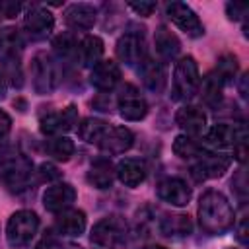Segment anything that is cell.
I'll list each match as a JSON object with an SVG mask.
<instances>
[{
	"mask_svg": "<svg viewBox=\"0 0 249 249\" xmlns=\"http://www.w3.org/2000/svg\"><path fill=\"white\" fill-rule=\"evenodd\" d=\"M58 249H82V247L76 245V243H64V245H60Z\"/></svg>",
	"mask_w": 249,
	"mask_h": 249,
	"instance_id": "44",
	"label": "cell"
},
{
	"mask_svg": "<svg viewBox=\"0 0 249 249\" xmlns=\"http://www.w3.org/2000/svg\"><path fill=\"white\" fill-rule=\"evenodd\" d=\"M78 124V109L76 105H68L62 111H53L41 119V132L49 136H62Z\"/></svg>",
	"mask_w": 249,
	"mask_h": 249,
	"instance_id": "12",
	"label": "cell"
},
{
	"mask_svg": "<svg viewBox=\"0 0 249 249\" xmlns=\"http://www.w3.org/2000/svg\"><path fill=\"white\" fill-rule=\"evenodd\" d=\"M23 39L16 27H6L0 31V54H21Z\"/></svg>",
	"mask_w": 249,
	"mask_h": 249,
	"instance_id": "33",
	"label": "cell"
},
{
	"mask_svg": "<svg viewBox=\"0 0 249 249\" xmlns=\"http://www.w3.org/2000/svg\"><path fill=\"white\" fill-rule=\"evenodd\" d=\"M156 195L163 202H169L173 206H187L191 196H193V191H191V187L183 179H179V177H165V179H161L156 185Z\"/></svg>",
	"mask_w": 249,
	"mask_h": 249,
	"instance_id": "13",
	"label": "cell"
},
{
	"mask_svg": "<svg viewBox=\"0 0 249 249\" xmlns=\"http://www.w3.org/2000/svg\"><path fill=\"white\" fill-rule=\"evenodd\" d=\"M231 160L226 154H208L204 152L202 156H198L191 167V173L196 181H206V179H214L224 175V171H228Z\"/></svg>",
	"mask_w": 249,
	"mask_h": 249,
	"instance_id": "9",
	"label": "cell"
},
{
	"mask_svg": "<svg viewBox=\"0 0 249 249\" xmlns=\"http://www.w3.org/2000/svg\"><path fill=\"white\" fill-rule=\"evenodd\" d=\"M237 239L245 245L247 243V222L245 220H241V224H239V230H237Z\"/></svg>",
	"mask_w": 249,
	"mask_h": 249,
	"instance_id": "41",
	"label": "cell"
},
{
	"mask_svg": "<svg viewBox=\"0 0 249 249\" xmlns=\"http://www.w3.org/2000/svg\"><path fill=\"white\" fill-rule=\"evenodd\" d=\"M56 230L62 235H82L86 230V214L76 208H66L56 216Z\"/></svg>",
	"mask_w": 249,
	"mask_h": 249,
	"instance_id": "22",
	"label": "cell"
},
{
	"mask_svg": "<svg viewBox=\"0 0 249 249\" xmlns=\"http://www.w3.org/2000/svg\"><path fill=\"white\" fill-rule=\"evenodd\" d=\"M128 8H130L136 16L148 18V16L154 14V10H156V2H128Z\"/></svg>",
	"mask_w": 249,
	"mask_h": 249,
	"instance_id": "36",
	"label": "cell"
},
{
	"mask_svg": "<svg viewBox=\"0 0 249 249\" xmlns=\"http://www.w3.org/2000/svg\"><path fill=\"white\" fill-rule=\"evenodd\" d=\"M107 128H109V124H107L105 121L95 119V117H88V119H84V121L78 124V134H80V138H82L84 142L97 146Z\"/></svg>",
	"mask_w": 249,
	"mask_h": 249,
	"instance_id": "27",
	"label": "cell"
},
{
	"mask_svg": "<svg viewBox=\"0 0 249 249\" xmlns=\"http://www.w3.org/2000/svg\"><path fill=\"white\" fill-rule=\"evenodd\" d=\"M237 130H239V124H228V123H218L214 126H210L204 134L206 142L214 148H230L233 146L235 142V136H237Z\"/></svg>",
	"mask_w": 249,
	"mask_h": 249,
	"instance_id": "24",
	"label": "cell"
},
{
	"mask_svg": "<svg viewBox=\"0 0 249 249\" xmlns=\"http://www.w3.org/2000/svg\"><path fill=\"white\" fill-rule=\"evenodd\" d=\"M47 152L53 156L56 161H68L74 156V142L66 136H54L47 142Z\"/></svg>",
	"mask_w": 249,
	"mask_h": 249,
	"instance_id": "32",
	"label": "cell"
},
{
	"mask_svg": "<svg viewBox=\"0 0 249 249\" xmlns=\"http://www.w3.org/2000/svg\"><path fill=\"white\" fill-rule=\"evenodd\" d=\"M37 175H39V181L45 183V181H54V179H58V177H60V171H58L53 163H41Z\"/></svg>",
	"mask_w": 249,
	"mask_h": 249,
	"instance_id": "37",
	"label": "cell"
},
{
	"mask_svg": "<svg viewBox=\"0 0 249 249\" xmlns=\"http://www.w3.org/2000/svg\"><path fill=\"white\" fill-rule=\"evenodd\" d=\"M121 82V68L115 60H99L89 74V84L99 91H111Z\"/></svg>",
	"mask_w": 249,
	"mask_h": 249,
	"instance_id": "16",
	"label": "cell"
},
{
	"mask_svg": "<svg viewBox=\"0 0 249 249\" xmlns=\"http://www.w3.org/2000/svg\"><path fill=\"white\" fill-rule=\"evenodd\" d=\"M115 53L117 58L121 62H124L126 66H138L144 58H146V49H144V37L142 33H124L123 37H119L117 45H115Z\"/></svg>",
	"mask_w": 249,
	"mask_h": 249,
	"instance_id": "11",
	"label": "cell"
},
{
	"mask_svg": "<svg viewBox=\"0 0 249 249\" xmlns=\"http://www.w3.org/2000/svg\"><path fill=\"white\" fill-rule=\"evenodd\" d=\"M54 27V18L53 14L43 8V6H31L27 12H25V18H23V29L25 33L33 39V41H41L45 37L51 35Z\"/></svg>",
	"mask_w": 249,
	"mask_h": 249,
	"instance_id": "10",
	"label": "cell"
},
{
	"mask_svg": "<svg viewBox=\"0 0 249 249\" xmlns=\"http://www.w3.org/2000/svg\"><path fill=\"white\" fill-rule=\"evenodd\" d=\"M31 80H33V88L39 95L51 93L58 86L60 72H58V66L51 54L37 53L31 58Z\"/></svg>",
	"mask_w": 249,
	"mask_h": 249,
	"instance_id": "4",
	"label": "cell"
},
{
	"mask_svg": "<svg viewBox=\"0 0 249 249\" xmlns=\"http://www.w3.org/2000/svg\"><path fill=\"white\" fill-rule=\"evenodd\" d=\"M233 187H235V191H237L241 196H245V193H247V183H245V171H243V169H239L237 177L233 179Z\"/></svg>",
	"mask_w": 249,
	"mask_h": 249,
	"instance_id": "40",
	"label": "cell"
},
{
	"mask_svg": "<svg viewBox=\"0 0 249 249\" xmlns=\"http://www.w3.org/2000/svg\"><path fill=\"white\" fill-rule=\"evenodd\" d=\"M138 72H140V78H142L144 86H146L150 91H154V93H161V91L165 89V86H167V70H165V62L146 56V58L138 64Z\"/></svg>",
	"mask_w": 249,
	"mask_h": 249,
	"instance_id": "15",
	"label": "cell"
},
{
	"mask_svg": "<svg viewBox=\"0 0 249 249\" xmlns=\"http://www.w3.org/2000/svg\"><path fill=\"white\" fill-rule=\"evenodd\" d=\"M154 45H156V53L161 56V62L163 60H173L179 54V51H181V41L165 25H160L156 29V33H154Z\"/></svg>",
	"mask_w": 249,
	"mask_h": 249,
	"instance_id": "21",
	"label": "cell"
},
{
	"mask_svg": "<svg viewBox=\"0 0 249 249\" xmlns=\"http://www.w3.org/2000/svg\"><path fill=\"white\" fill-rule=\"evenodd\" d=\"M76 189L70 185V183H54L51 187L45 189L43 193V206L49 210V212H62L66 208L72 206V202L76 200Z\"/></svg>",
	"mask_w": 249,
	"mask_h": 249,
	"instance_id": "14",
	"label": "cell"
},
{
	"mask_svg": "<svg viewBox=\"0 0 249 249\" xmlns=\"http://www.w3.org/2000/svg\"><path fill=\"white\" fill-rule=\"evenodd\" d=\"M97 19V10L91 4L76 2L64 10V21L72 29H91Z\"/></svg>",
	"mask_w": 249,
	"mask_h": 249,
	"instance_id": "19",
	"label": "cell"
},
{
	"mask_svg": "<svg viewBox=\"0 0 249 249\" xmlns=\"http://www.w3.org/2000/svg\"><path fill=\"white\" fill-rule=\"evenodd\" d=\"M200 88V95H202V101L206 103V105H210V107H214V105H218L220 103V99H222V89H224V82L216 76V72H210L204 80H202V86H198Z\"/></svg>",
	"mask_w": 249,
	"mask_h": 249,
	"instance_id": "29",
	"label": "cell"
},
{
	"mask_svg": "<svg viewBox=\"0 0 249 249\" xmlns=\"http://www.w3.org/2000/svg\"><path fill=\"white\" fill-rule=\"evenodd\" d=\"M134 144V134L126 126H109L99 140L97 148L105 154H123Z\"/></svg>",
	"mask_w": 249,
	"mask_h": 249,
	"instance_id": "17",
	"label": "cell"
},
{
	"mask_svg": "<svg viewBox=\"0 0 249 249\" xmlns=\"http://www.w3.org/2000/svg\"><path fill=\"white\" fill-rule=\"evenodd\" d=\"M39 230V216L33 210H18L6 224V239L12 247H25Z\"/></svg>",
	"mask_w": 249,
	"mask_h": 249,
	"instance_id": "3",
	"label": "cell"
},
{
	"mask_svg": "<svg viewBox=\"0 0 249 249\" xmlns=\"http://www.w3.org/2000/svg\"><path fill=\"white\" fill-rule=\"evenodd\" d=\"M247 74H243L241 76V82H239V93H241V97H247Z\"/></svg>",
	"mask_w": 249,
	"mask_h": 249,
	"instance_id": "42",
	"label": "cell"
},
{
	"mask_svg": "<svg viewBox=\"0 0 249 249\" xmlns=\"http://www.w3.org/2000/svg\"><path fill=\"white\" fill-rule=\"evenodd\" d=\"M10 128H12V119H10V115L0 109V138H4V136L10 132Z\"/></svg>",
	"mask_w": 249,
	"mask_h": 249,
	"instance_id": "39",
	"label": "cell"
},
{
	"mask_svg": "<svg viewBox=\"0 0 249 249\" xmlns=\"http://www.w3.org/2000/svg\"><path fill=\"white\" fill-rule=\"evenodd\" d=\"M103 56V41L97 35H86L78 43V58L84 66L93 68Z\"/></svg>",
	"mask_w": 249,
	"mask_h": 249,
	"instance_id": "23",
	"label": "cell"
},
{
	"mask_svg": "<svg viewBox=\"0 0 249 249\" xmlns=\"http://www.w3.org/2000/svg\"><path fill=\"white\" fill-rule=\"evenodd\" d=\"M200 86V72L198 64L193 56H183L175 62L173 68V99L175 101H187L191 99Z\"/></svg>",
	"mask_w": 249,
	"mask_h": 249,
	"instance_id": "2",
	"label": "cell"
},
{
	"mask_svg": "<svg viewBox=\"0 0 249 249\" xmlns=\"http://www.w3.org/2000/svg\"><path fill=\"white\" fill-rule=\"evenodd\" d=\"M140 249H165L161 245H146V247H140Z\"/></svg>",
	"mask_w": 249,
	"mask_h": 249,
	"instance_id": "45",
	"label": "cell"
},
{
	"mask_svg": "<svg viewBox=\"0 0 249 249\" xmlns=\"http://www.w3.org/2000/svg\"><path fill=\"white\" fill-rule=\"evenodd\" d=\"M173 152H175V156H179L181 160H196L198 156L204 154L202 146H200L193 136H187V134H179V136L173 140Z\"/></svg>",
	"mask_w": 249,
	"mask_h": 249,
	"instance_id": "30",
	"label": "cell"
},
{
	"mask_svg": "<svg viewBox=\"0 0 249 249\" xmlns=\"http://www.w3.org/2000/svg\"><path fill=\"white\" fill-rule=\"evenodd\" d=\"M216 76L226 84H231L235 74H237V58L233 54H222L218 58V64H216Z\"/></svg>",
	"mask_w": 249,
	"mask_h": 249,
	"instance_id": "34",
	"label": "cell"
},
{
	"mask_svg": "<svg viewBox=\"0 0 249 249\" xmlns=\"http://www.w3.org/2000/svg\"><path fill=\"white\" fill-rule=\"evenodd\" d=\"M226 12H228V18H230L231 21H237V19H241V18L247 16L249 4H245V2H230V4L226 6Z\"/></svg>",
	"mask_w": 249,
	"mask_h": 249,
	"instance_id": "35",
	"label": "cell"
},
{
	"mask_svg": "<svg viewBox=\"0 0 249 249\" xmlns=\"http://www.w3.org/2000/svg\"><path fill=\"white\" fill-rule=\"evenodd\" d=\"M117 107H119V115L124 121H142L148 113V103L144 95L132 84H124L121 88L117 97Z\"/></svg>",
	"mask_w": 249,
	"mask_h": 249,
	"instance_id": "6",
	"label": "cell"
},
{
	"mask_svg": "<svg viewBox=\"0 0 249 249\" xmlns=\"http://www.w3.org/2000/svg\"><path fill=\"white\" fill-rule=\"evenodd\" d=\"M126 233V222L117 216V214H111V216H105L101 218L93 230H91V235H89V241L101 249H113L119 241H123Z\"/></svg>",
	"mask_w": 249,
	"mask_h": 249,
	"instance_id": "5",
	"label": "cell"
},
{
	"mask_svg": "<svg viewBox=\"0 0 249 249\" xmlns=\"http://www.w3.org/2000/svg\"><path fill=\"white\" fill-rule=\"evenodd\" d=\"M175 123L187 136H198L206 128V115L196 105H185L175 113Z\"/></svg>",
	"mask_w": 249,
	"mask_h": 249,
	"instance_id": "18",
	"label": "cell"
},
{
	"mask_svg": "<svg viewBox=\"0 0 249 249\" xmlns=\"http://www.w3.org/2000/svg\"><path fill=\"white\" fill-rule=\"evenodd\" d=\"M235 222V214L228 198L218 191H206L198 200V224L210 235L228 231Z\"/></svg>",
	"mask_w": 249,
	"mask_h": 249,
	"instance_id": "1",
	"label": "cell"
},
{
	"mask_svg": "<svg viewBox=\"0 0 249 249\" xmlns=\"http://www.w3.org/2000/svg\"><path fill=\"white\" fill-rule=\"evenodd\" d=\"M115 177V167L111 165L109 160L99 158L89 165L88 171V183L93 185L95 189H109Z\"/></svg>",
	"mask_w": 249,
	"mask_h": 249,
	"instance_id": "25",
	"label": "cell"
},
{
	"mask_svg": "<svg viewBox=\"0 0 249 249\" xmlns=\"http://www.w3.org/2000/svg\"><path fill=\"white\" fill-rule=\"evenodd\" d=\"M165 14L189 37L196 39V37H202L204 35V25L200 23L198 16L193 12L191 6L183 4V2H167L165 4Z\"/></svg>",
	"mask_w": 249,
	"mask_h": 249,
	"instance_id": "7",
	"label": "cell"
},
{
	"mask_svg": "<svg viewBox=\"0 0 249 249\" xmlns=\"http://www.w3.org/2000/svg\"><path fill=\"white\" fill-rule=\"evenodd\" d=\"M6 95V80H4V76H2V72H0V99Z\"/></svg>",
	"mask_w": 249,
	"mask_h": 249,
	"instance_id": "43",
	"label": "cell"
},
{
	"mask_svg": "<svg viewBox=\"0 0 249 249\" xmlns=\"http://www.w3.org/2000/svg\"><path fill=\"white\" fill-rule=\"evenodd\" d=\"M160 231L165 237H185L193 231V224L185 214H171L160 222Z\"/></svg>",
	"mask_w": 249,
	"mask_h": 249,
	"instance_id": "26",
	"label": "cell"
},
{
	"mask_svg": "<svg viewBox=\"0 0 249 249\" xmlns=\"http://www.w3.org/2000/svg\"><path fill=\"white\" fill-rule=\"evenodd\" d=\"M19 56L21 54H0V60H2V76L8 78V82L14 88H21L23 86V72H21Z\"/></svg>",
	"mask_w": 249,
	"mask_h": 249,
	"instance_id": "28",
	"label": "cell"
},
{
	"mask_svg": "<svg viewBox=\"0 0 249 249\" xmlns=\"http://www.w3.org/2000/svg\"><path fill=\"white\" fill-rule=\"evenodd\" d=\"M33 165L25 156H12L2 167V179L12 191H21L29 185Z\"/></svg>",
	"mask_w": 249,
	"mask_h": 249,
	"instance_id": "8",
	"label": "cell"
},
{
	"mask_svg": "<svg viewBox=\"0 0 249 249\" xmlns=\"http://www.w3.org/2000/svg\"><path fill=\"white\" fill-rule=\"evenodd\" d=\"M78 43L72 33H60L53 39V49L62 60H74L78 58Z\"/></svg>",
	"mask_w": 249,
	"mask_h": 249,
	"instance_id": "31",
	"label": "cell"
},
{
	"mask_svg": "<svg viewBox=\"0 0 249 249\" xmlns=\"http://www.w3.org/2000/svg\"><path fill=\"white\" fill-rule=\"evenodd\" d=\"M115 173L119 177V181L124 185V187H138L144 179H146V165L144 161L140 160H134V158H124L117 163L115 167Z\"/></svg>",
	"mask_w": 249,
	"mask_h": 249,
	"instance_id": "20",
	"label": "cell"
},
{
	"mask_svg": "<svg viewBox=\"0 0 249 249\" xmlns=\"http://www.w3.org/2000/svg\"><path fill=\"white\" fill-rule=\"evenodd\" d=\"M21 12L19 2H0V16L4 18H16Z\"/></svg>",
	"mask_w": 249,
	"mask_h": 249,
	"instance_id": "38",
	"label": "cell"
}]
</instances>
